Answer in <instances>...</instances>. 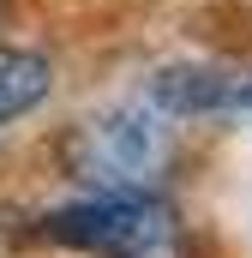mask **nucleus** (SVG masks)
Wrapping results in <instances>:
<instances>
[{
  "instance_id": "f257e3e1",
  "label": "nucleus",
  "mask_w": 252,
  "mask_h": 258,
  "mask_svg": "<svg viewBox=\"0 0 252 258\" xmlns=\"http://www.w3.org/2000/svg\"><path fill=\"white\" fill-rule=\"evenodd\" d=\"M168 162H174V132L168 114L150 102L102 108L60 138V168L90 192H150Z\"/></svg>"
},
{
  "instance_id": "f03ea898",
  "label": "nucleus",
  "mask_w": 252,
  "mask_h": 258,
  "mask_svg": "<svg viewBox=\"0 0 252 258\" xmlns=\"http://www.w3.org/2000/svg\"><path fill=\"white\" fill-rule=\"evenodd\" d=\"M42 240L84 258H180V222L156 192H90L66 210H48Z\"/></svg>"
},
{
  "instance_id": "7ed1b4c3",
  "label": "nucleus",
  "mask_w": 252,
  "mask_h": 258,
  "mask_svg": "<svg viewBox=\"0 0 252 258\" xmlns=\"http://www.w3.org/2000/svg\"><path fill=\"white\" fill-rule=\"evenodd\" d=\"M144 102L174 114V120L252 114V66H162L150 78Z\"/></svg>"
},
{
  "instance_id": "20e7f679",
  "label": "nucleus",
  "mask_w": 252,
  "mask_h": 258,
  "mask_svg": "<svg viewBox=\"0 0 252 258\" xmlns=\"http://www.w3.org/2000/svg\"><path fill=\"white\" fill-rule=\"evenodd\" d=\"M48 90H54L48 54H36V48H6V42H0V126H12V120H24L30 108H42Z\"/></svg>"
}]
</instances>
